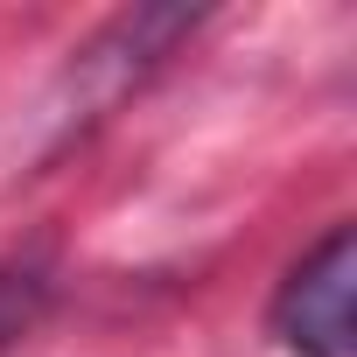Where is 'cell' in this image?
<instances>
[{"label":"cell","mask_w":357,"mask_h":357,"mask_svg":"<svg viewBox=\"0 0 357 357\" xmlns=\"http://www.w3.org/2000/svg\"><path fill=\"white\" fill-rule=\"evenodd\" d=\"M197 8H126V15H112L84 50H77V63L63 70V98H56V112L63 119H98V112H112L147 70H161V56L183 43V36H197Z\"/></svg>","instance_id":"1"},{"label":"cell","mask_w":357,"mask_h":357,"mask_svg":"<svg viewBox=\"0 0 357 357\" xmlns=\"http://www.w3.org/2000/svg\"><path fill=\"white\" fill-rule=\"evenodd\" d=\"M350 287H357V238H350V225H329L294 259V273L280 280V294H273V336L294 357H357Z\"/></svg>","instance_id":"2"},{"label":"cell","mask_w":357,"mask_h":357,"mask_svg":"<svg viewBox=\"0 0 357 357\" xmlns=\"http://www.w3.org/2000/svg\"><path fill=\"white\" fill-rule=\"evenodd\" d=\"M50 301H56V245L29 238L15 252H0V357L43 322Z\"/></svg>","instance_id":"3"}]
</instances>
